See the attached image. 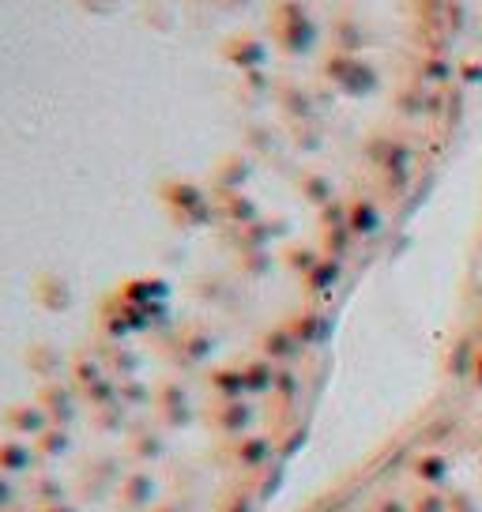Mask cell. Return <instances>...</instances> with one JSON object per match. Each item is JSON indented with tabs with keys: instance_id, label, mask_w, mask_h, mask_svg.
Here are the masks:
<instances>
[{
	"instance_id": "obj_1",
	"label": "cell",
	"mask_w": 482,
	"mask_h": 512,
	"mask_svg": "<svg viewBox=\"0 0 482 512\" xmlns=\"http://www.w3.org/2000/svg\"><path fill=\"white\" fill-rule=\"evenodd\" d=\"M336 512H482V219L434 400Z\"/></svg>"
}]
</instances>
